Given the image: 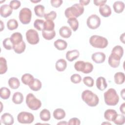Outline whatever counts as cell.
<instances>
[{
    "instance_id": "7bdbcfd3",
    "label": "cell",
    "mask_w": 125,
    "mask_h": 125,
    "mask_svg": "<svg viewBox=\"0 0 125 125\" xmlns=\"http://www.w3.org/2000/svg\"><path fill=\"white\" fill-rule=\"evenodd\" d=\"M83 82L88 87H92L94 85V80L90 76H86L83 78Z\"/></svg>"
},
{
    "instance_id": "1f68e13d",
    "label": "cell",
    "mask_w": 125,
    "mask_h": 125,
    "mask_svg": "<svg viewBox=\"0 0 125 125\" xmlns=\"http://www.w3.org/2000/svg\"><path fill=\"white\" fill-rule=\"evenodd\" d=\"M40 117L41 120L43 121H48L51 118V114L50 111L47 109H42L40 112Z\"/></svg>"
},
{
    "instance_id": "bcb514c9",
    "label": "cell",
    "mask_w": 125,
    "mask_h": 125,
    "mask_svg": "<svg viewBox=\"0 0 125 125\" xmlns=\"http://www.w3.org/2000/svg\"><path fill=\"white\" fill-rule=\"evenodd\" d=\"M9 5L12 9L16 10V9H18L21 6V3L19 0H11L10 2Z\"/></svg>"
},
{
    "instance_id": "b9f144b4",
    "label": "cell",
    "mask_w": 125,
    "mask_h": 125,
    "mask_svg": "<svg viewBox=\"0 0 125 125\" xmlns=\"http://www.w3.org/2000/svg\"><path fill=\"white\" fill-rule=\"evenodd\" d=\"M113 122L116 125H122L124 124L125 122V116L122 114H118Z\"/></svg>"
},
{
    "instance_id": "c3c4849f",
    "label": "cell",
    "mask_w": 125,
    "mask_h": 125,
    "mask_svg": "<svg viewBox=\"0 0 125 125\" xmlns=\"http://www.w3.org/2000/svg\"><path fill=\"white\" fill-rule=\"evenodd\" d=\"M80 124L81 121L77 118H71L69 120L68 122V125H80Z\"/></svg>"
},
{
    "instance_id": "7dc6e473",
    "label": "cell",
    "mask_w": 125,
    "mask_h": 125,
    "mask_svg": "<svg viewBox=\"0 0 125 125\" xmlns=\"http://www.w3.org/2000/svg\"><path fill=\"white\" fill-rule=\"evenodd\" d=\"M93 69V64L89 62H85V69L83 72L84 74H88L92 71Z\"/></svg>"
},
{
    "instance_id": "4316f807",
    "label": "cell",
    "mask_w": 125,
    "mask_h": 125,
    "mask_svg": "<svg viewBox=\"0 0 125 125\" xmlns=\"http://www.w3.org/2000/svg\"><path fill=\"white\" fill-rule=\"evenodd\" d=\"M9 87L13 89L18 88L20 85V82L19 79L16 77H11L8 80Z\"/></svg>"
},
{
    "instance_id": "e0dca14e",
    "label": "cell",
    "mask_w": 125,
    "mask_h": 125,
    "mask_svg": "<svg viewBox=\"0 0 125 125\" xmlns=\"http://www.w3.org/2000/svg\"><path fill=\"white\" fill-rule=\"evenodd\" d=\"M96 84L97 88L101 91L104 90L107 86L106 80L103 77H99L97 79Z\"/></svg>"
},
{
    "instance_id": "ffe728a7",
    "label": "cell",
    "mask_w": 125,
    "mask_h": 125,
    "mask_svg": "<svg viewBox=\"0 0 125 125\" xmlns=\"http://www.w3.org/2000/svg\"><path fill=\"white\" fill-rule=\"evenodd\" d=\"M67 67V62L63 59L58 60L55 63V68L56 70L60 72L63 71Z\"/></svg>"
},
{
    "instance_id": "7c38bea8",
    "label": "cell",
    "mask_w": 125,
    "mask_h": 125,
    "mask_svg": "<svg viewBox=\"0 0 125 125\" xmlns=\"http://www.w3.org/2000/svg\"><path fill=\"white\" fill-rule=\"evenodd\" d=\"M0 121L5 125H11L14 123V118L9 113H5L1 116Z\"/></svg>"
},
{
    "instance_id": "f5cc1de1",
    "label": "cell",
    "mask_w": 125,
    "mask_h": 125,
    "mask_svg": "<svg viewBox=\"0 0 125 125\" xmlns=\"http://www.w3.org/2000/svg\"><path fill=\"white\" fill-rule=\"evenodd\" d=\"M125 103H123L121 105V106L120 107V110L122 112V113H123V114H125Z\"/></svg>"
},
{
    "instance_id": "ba28073f",
    "label": "cell",
    "mask_w": 125,
    "mask_h": 125,
    "mask_svg": "<svg viewBox=\"0 0 125 125\" xmlns=\"http://www.w3.org/2000/svg\"><path fill=\"white\" fill-rule=\"evenodd\" d=\"M25 35L26 40L29 44L34 45L39 42V34L36 30L33 29H30L26 31Z\"/></svg>"
},
{
    "instance_id": "4dcf8cb0",
    "label": "cell",
    "mask_w": 125,
    "mask_h": 125,
    "mask_svg": "<svg viewBox=\"0 0 125 125\" xmlns=\"http://www.w3.org/2000/svg\"><path fill=\"white\" fill-rule=\"evenodd\" d=\"M42 36L43 38L46 40H51L53 39L56 36L55 31H47L43 30L42 31Z\"/></svg>"
},
{
    "instance_id": "6da1fadb",
    "label": "cell",
    "mask_w": 125,
    "mask_h": 125,
    "mask_svg": "<svg viewBox=\"0 0 125 125\" xmlns=\"http://www.w3.org/2000/svg\"><path fill=\"white\" fill-rule=\"evenodd\" d=\"M81 97L83 102L91 107L96 106L99 102L98 96L89 90L83 91L82 93Z\"/></svg>"
},
{
    "instance_id": "6f0895ef",
    "label": "cell",
    "mask_w": 125,
    "mask_h": 125,
    "mask_svg": "<svg viewBox=\"0 0 125 125\" xmlns=\"http://www.w3.org/2000/svg\"><path fill=\"white\" fill-rule=\"evenodd\" d=\"M60 124H62V125H67V124H68V123H66V122H65L64 121H63L62 122H60V123H58V124H57V125H60Z\"/></svg>"
},
{
    "instance_id": "2e32d148",
    "label": "cell",
    "mask_w": 125,
    "mask_h": 125,
    "mask_svg": "<svg viewBox=\"0 0 125 125\" xmlns=\"http://www.w3.org/2000/svg\"><path fill=\"white\" fill-rule=\"evenodd\" d=\"M79 51L77 49L68 51L66 54L65 57L69 62H72L79 57Z\"/></svg>"
},
{
    "instance_id": "f546056e",
    "label": "cell",
    "mask_w": 125,
    "mask_h": 125,
    "mask_svg": "<svg viewBox=\"0 0 125 125\" xmlns=\"http://www.w3.org/2000/svg\"><path fill=\"white\" fill-rule=\"evenodd\" d=\"M42 83L39 80L37 79H34V80L32 83L29 85V87L32 90L37 91L41 89L42 88Z\"/></svg>"
},
{
    "instance_id": "f6af8a7d",
    "label": "cell",
    "mask_w": 125,
    "mask_h": 125,
    "mask_svg": "<svg viewBox=\"0 0 125 125\" xmlns=\"http://www.w3.org/2000/svg\"><path fill=\"white\" fill-rule=\"evenodd\" d=\"M70 80L73 83H79L82 81V78L79 74H74L71 76Z\"/></svg>"
},
{
    "instance_id": "680465c9",
    "label": "cell",
    "mask_w": 125,
    "mask_h": 125,
    "mask_svg": "<svg viewBox=\"0 0 125 125\" xmlns=\"http://www.w3.org/2000/svg\"><path fill=\"white\" fill-rule=\"evenodd\" d=\"M30 1L31 2H34V3H37V2H40V1H41V0H37V1H35V0H30Z\"/></svg>"
},
{
    "instance_id": "e575fe53",
    "label": "cell",
    "mask_w": 125,
    "mask_h": 125,
    "mask_svg": "<svg viewBox=\"0 0 125 125\" xmlns=\"http://www.w3.org/2000/svg\"><path fill=\"white\" fill-rule=\"evenodd\" d=\"M108 63L111 67L117 68L120 65V60L114 58L110 55L108 59Z\"/></svg>"
},
{
    "instance_id": "3957f363",
    "label": "cell",
    "mask_w": 125,
    "mask_h": 125,
    "mask_svg": "<svg viewBox=\"0 0 125 125\" xmlns=\"http://www.w3.org/2000/svg\"><path fill=\"white\" fill-rule=\"evenodd\" d=\"M105 103L110 106H114L117 104L119 101V97L115 89L110 88L104 94Z\"/></svg>"
},
{
    "instance_id": "11a10c76",
    "label": "cell",
    "mask_w": 125,
    "mask_h": 125,
    "mask_svg": "<svg viewBox=\"0 0 125 125\" xmlns=\"http://www.w3.org/2000/svg\"><path fill=\"white\" fill-rule=\"evenodd\" d=\"M121 95L122 97V98L125 100V88H124L121 91Z\"/></svg>"
},
{
    "instance_id": "ee69618b",
    "label": "cell",
    "mask_w": 125,
    "mask_h": 125,
    "mask_svg": "<svg viewBox=\"0 0 125 125\" xmlns=\"http://www.w3.org/2000/svg\"><path fill=\"white\" fill-rule=\"evenodd\" d=\"M57 17V13L54 11H52L48 13L45 14L44 16V18L46 20H54Z\"/></svg>"
},
{
    "instance_id": "5b68a950",
    "label": "cell",
    "mask_w": 125,
    "mask_h": 125,
    "mask_svg": "<svg viewBox=\"0 0 125 125\" xmlns=\"http://www.w3.org/2000/svg\"><path fill=\"white\" fill-rule=\"evenodd\" d=\"M26 104L32 110H37L42 106L41 101L31 93L28 94L26 97Z\"/></svg>"
},
{
    "instance_id": "836d02e7",
    "label": "cell",
    "mask_w": 125,
    "mask_h": 125,
    "mask_svg": "<svg viewBox=\"0 0 125 125\" xmlns=\"http://www.w3.org/2000/svg\"><path fill=\"white\" fill-rule=\"evenodd\" d=\"M11 92L10 90L6 87H2L0 89V98L4 100L8 99L10 96Z\"/></svg>"
},
{
    "instance_id": "9a60e30c",
    "label": "cell",
    "mask_w": 125,
    "mask_h": 125,
    "mask_svg": "<svg viewBox=\"0 0 125 125\" xmlns=\"http://www.w3.org/2000/svg\"><path fill=\"white\" fill-rule=\"evenodd\" d=\"M99 12L104 17H108L111 14V9L110 6L107 4L100 6L99 7Z\"/></svg>"
},
{
    "instance_id": "4fadbf2b",
    "label": "cell",
    "mask_w": 125,
    "mask_h": 125,
    "mask_svg": "<svg viewBox=\"0 0 125 125\" xmlns=\"http://www.w3.org/2000/svg\"><path fill=\"white\" fill-rule=\"evenodd\" d=\"M118 114L116 110L112 109H108L105 111L104 113V118L110 122H113Z\"/></svg>"
},
{
    "instance_id": "9f6ffc18",
    "label": "cell",
    "mask_w": 125,
    "mask_h": 125,
    "mask_svg": "<svg viewBox=\"0 0 125 125\" xmlns=\"http://www.w3.org/2000/svg\"><path fill=\"white\" fill-rule=\"evenodd\" d=\"M0 25H1V26H0V31H1L3 30V29L4 28V25L3 24V22L1 21H0Z\"/></svg>"
},
{
    "instance_id": "8992f818",
    "label": "cell",
    "mask_w": 125,
    "mask_h": 125,
    "mask_svg": "<svg viewBox=\"0 0 125 125\" xmlns=\"http://www.w3.org/2000/svg\"><path fill=\"white\" fill-rule=\"evenodd\" d=\"M19 19L20 21L23 24H27L30 23L32 18V12L28 8H22L19 13Z\"/></svg>"
},
{
    "instance_id": "7402d4cb",
    "label": "cell",
    "mask_w": 125,
    "mask_h": 125,
    "mask_svg": "<svg viewBox=\"0 0 125 125\" xmlns=\"http://www.w3.org/2000/svg\"><path fill=\"white\" fill-rule=\"evenodd\" d=\"M54 45L59 50H63L67 46V43L64 40L62 39L57 40L54 42Z\"/></svg>"
},
{
    "instance_id": "5bb4252c",
    "label": "cell",
    "mask_w": 125,
    "mask_h": 125,
    "mask_svg": "<svg viewBox=\"0 0 125 125\" xmlns=\"http://www.w3.org/2000/svg\"><path fill=\"white\" fill-rule=\"evenodd\" d=\"M111 54L113 56L121 59L124 54L123 48L121 45H116L112 49Z\"/></svg>"
},
{
    "instance_id": "ab89813d",
    "label": "cell",
    "mask_w": 125,
    "mask_h": 125,
    "mask_svg": "<svg viewBox=\"0 0 125 125\" xmlns=\"http://www.w3.org/2000/svg\"><path fill=\"white\" fill-rule=\"evenodd\" d=\"M55 23L53 21L46 20L44 21V29L47 31H52L54 30Z\"/></svg>"
},
{
    "instance_id": "8fae6325",
    "label": "cell",
    "mask_w": 125,
    "mask_h": 125,
    "mask_svg": "<svg viewBox=\"0 0 125 125\" xmlns=\"http://www.w3.org/2000/svg\"><path fill=\"white\" fill-rule=\"evenodd\" d=\"M12 9L10 5L7 4H3L0 8V16L3 18H7L10 16L12 13Z\"/></svg>"
},
{
    "instance_id": "d4e9b609",
    "label": "cell",
    "mask_w": 125,
    "mask_h": 125,
    "mask_svg": "<svg viewBox=\"0 0 125 125\" xmlns=\"http://www.w3.org/2000/svg\"><path fill=\"white\" fill-rule=\"evenodd\" d=\"M23 101V96L21 92H16L14 93L12 97V102L16 104H19L22 103Z\"/></svg>"
},
{
    "instance_id": "d6986e66",
    "label": "cell",
    "mask_w": 125,
    "mask_h": 125,
    "mask_svg": "<svg viewBox=\"0 0 125 125\" xmlns=\"http://www.w3.org/2000/svg\"><path fill=\"white\" fill-rule=\"evenodd\" d=\"M10 39L13 45H17L22 41V36L20 32H15L11 35Z\"/></svg>"
},
{
    "instance_id": "db71d44e",
    "label": "cell",
    "mask_w": 125,
    "mask_h": 125,
    "mask_svg": "<svg viewBox=\"0 0 125 125\" xmlns=\"http://www.w3.org/2000/svg\"><path fill=\"white\" fill-rule=\"evenodd\" d=\"M125 33H124L120 36V37L121 42H122L123 43H125Z\"/></svg>"
},
{
    "instance_id": "8d00e7d4",
    "label": "cell",
    "mask_w": 125,
    "mask_h": 125,
    "mask_svg": "<svg viewBox=\"0 0 125 125\" xmlns=\"http://www.w3.org/2000/svg\"><path fill=\"white\" fill-rule=\"evenodd\" d=\"M7 28L10 30H13L17 29L18 27V22L14 19H10L7 22Z\"/></svg>"
},
{
    "instance_id": "d6a6232c",
    "label": "cell",
    "mask_w": 125,
    "mask_h": 125,
    "mask_svg": "<svg viewBox=\"0 0 125 125\" xmlns=\"http://www.w3.org/2000/svg\"><path fill=\"white\" fill-rule=\"evenodd\" d=\"M67 23L74 31H76L79 27V21L75 18H71L68 19Z\"/></svg>"
},
{
    "instance_id": "816d5d0a",
    "label": "cell",
    "mask_w": 125,
    "mask_h": 125,
    "mask_svg": "<svg viewBox=\"0 0 125 125\" xmlns=\"http://www.w3.org/2000/svg\"><path fill=\"white\" fill-rule=\"evenodd\" d=\"M90 2V0H80L79 1L80 4L83 6L84 5H87L89 4V3Z\"/></svg>"
},
{
    "instance_id": "83f0119b",
    "label": "cell",
    "mask_w": 125,
    "mask_h": 125,
    "mask_svg": "<svg viewBox=\"0 0 125 125\" xmlns=\"http://www.w3.org/2000/svg\"><path fill=\"white\" fill-rule=\"evenodd\" d=\"M26 48V44L24 41H22L20 43L17 45H13V49H14L15 52L17 54H21L23 53Z\"/></svg>"
},
{
    "instance_id": "74e56055",
    "label": "cell",
    "mask_w": 125,
    "mask_h": 125,
    "mask_svg": "<svg viewBox=\"0 0 125 125\" xmlns=\"http://www.w3.org/2000/svg\"><path fill=\"white\" fill-rule=\"evenodd\" d=\"M85 66V62L83 61H79L74 64V68L77 71L82 72L83 73Z\"/></svg>"
},
{
    "instance_id": "60d3db41",
    "label": "cell",
    "mask_w": 125,
    "mask_h": 125,
    "mask_svg": "<svg viewBox=\"0 0 125 125\" xmlns=\"http://www.w3.org/2000/svg\"><path fill=\"white\" fill-rule=\"evenodd\" d=\"M2 44L3 47L7 50H11L13 48V44L10 38H7L4 39L2 42Z\"/></svg>"
},
{
    "instance_id": "52a82bcc",
    "label": "cell",
    "mask_w": 125,
    "mask_h": 125,
    "mask_svg": "<svg viewBox=\"0 0 125 125\" xmlns=\"http://www.w3.org/2000/svg\"><path fill=\"white\" fill-rule=\"evenodd\" d=\"M17 120L21 124H31L34 120V116L30 112L22 111L18 114Z\"/></svg>"
},
{
    "instance_id": "d590c367",
    "label": "cell",
    "mask_w": 125,
    "mask_h": 125,
    "mask_svg": "<svg viewBox=\"0 0 125 125\" xmlns=\"http://www.w3.org/2000/svg\"><path fill=\"white\" fill-rule=\"evenodd\" d=\"M0 74H3L7 70V62L4 58L0 57Z\"/></svg>"
},
{
    "instance_id": "7a4b0ae2",
    "label": "cell",
    "mask_w": 125,
    "mask_h": 125,
    "mask_svg": "<svg viewBox=\"0 0 125 125\" xmlns=\"http://www.w3.org/2000/svg\"><path fill=\"white\" fill-rule=\"evenodd\" d=\"M84 7L80 3H75L72 6L67 8L64 11L65 16L68 18H78L83 14Z\"/></svg>"
},
{
    "instance_id": "ac0fdd59",
    "label": "cell",
    "mask_w": 125,
    "mask_h": 125,
    "mask_svg": "<svg viewBox=\"0 0 125 125\" xmlns=\"http://www.w3.org/2000/svg\"><path fill=\"white\" fill-rule=\"evenodd\" d=\"M60 35L64 38H69L72 34V31L70 28L66 26L61 27L59 30Z\"/></svg>"
},
{
    "instance_id": "681fc988",
    "label": "cell",
    "mask_w": 125,
    "mask_h": 125,
    "mask_svg": "<svg viewBox=\"0 0 125 125\" xmlns=\"http://www.w3.org/2000/svg\"><path fill=\"white\" fill-rule=\"evenodd\" d=\"M50 2L52 6L58 8L62 5L63 1L62 0H51L50 1Z\"/></svg>"
},
{
    "instance_id": "603a6c76",
    "label": "cell",
    "mask_w": 125,
    "mask_h": 125,
    "mask_svg": "<svg viewBox=\"0 0 125 125\" xmlns=\"http://www.w3.org/2000/svg\"><path fill=\"white\" fill-rule=\"evenodd\" d=\"M21 80L23 83L29 86L33 82L34 78L31 74L29 73H25L22 76Z\"/></svg>"
},
{
    "instance_id": "277c9868",
    "label": "cell",
    "mask_w": 125,
    "mask_h": 125,
    "mask_svg": "<svg viewBox=\"0 0 125 125\" xmlns=\"http://www.w3.org/2000/svg\"><path fill=\"white\" fill-rule=\"evenodd\" d=\"M89 42L93 47L101 49L105 48L108 43L106 38L96 35L92 36L90 38Z\"/></svg>"
},
{
    "instance_id": "cb8c5ba5",
    "label": "cell",
    "mask_w": 125,
    "mask_h": 125,
    "mask_svg": "<svg viewBox=\"0 0 125 125\" xmlns=\"http://www.w3.org/2000/svg\"><path fill=\"white\" fill-rule=\"evenodd\" d=\"M114 82L117 84H123L125 80V74L122 72H118L116 73L114 76Z\"/></svg>"
},
{
    "instance_id": "91938a15",
    "label": "cell",
    "mask_w": 125,
    "mask_h": 125,
    "mask_svg": "<svg viewBox=\"0 0 125 125\" xmlns=\"http://www.w3.org/2000/svg\"><path fill=\"white\" fill-rule=\"evenodd\" d=\"M102 124H108V125H111L110 123H103Z\"/></svg>"
},
{
    "instance_id": "f35d334b",
    "label": "cell",
    "mask_w": 125,
    "mask_h": 125,
    "mask_svg": "<svg viewBox=\"0 0 125 125\" xmlns=\"http://www.w3.org/2000/svg\"><path fill=\"white\" fill-rule=\"evenodd\" d=\"M44 21L42 19H36L34 22V26L38 30L42 31L44 29Z\"/></svg>"
},
{
    "instance_id": "9c48e42d",
    "label": "cell",
    "mask_w": 125,
    "mask_h": 125,
    "mask_svg": "<svg viewBox=\"0 0 125 125\" xmlns=\"http://www.w3.org/2000/svg\"><path fill=\"white\" fill-rule=\"evenodd\" d=\"M87 26L91 29L98 28L101 24V19L96 14H92L88 17L86 21Z\"/></svg>"
},
{
    "instance_id": "44dd1931",
    "label": "cell",
    "mask_w": 125,
    "mask_h": 125,
    "mask_svg": "<svg viewBox=\"0 0 125 125\" xmlns=\"http://www.w3.org/2000/svg\"><path fill=\"white\" fill-rule=\"evenodd\" d=\"M113 8L115 13L119 14L124 11L125 8V4L122 1H116L113 3Z\"/></svg>"
},
{
    "instance_id": "f907efd6",
    "label": "cell",
    "mask_w": 125,
    "mask_h": 125,
    "mask_svg": "<svg viewBox=\"0 0 125 125\" xmlns=\"http://www.w3.org/2000/svg\"><path fill=\"white\" fill-rule=\"evenodd\" d=\"M106 0H94V4L96 6H102L106 2Z\"/></svg>"
},
{
    "instance_id": "f1b7e54d",
    "label": "cell",
    "mask_w": 125,
    "mask_h": 125,
    "mask_svg": "<svg viewBox=\"0 0 125 125\" xmlns=\"http://www.w3.org/2000/svg\"><path fill=\"white\" fill-rule=\"evenodd\" d=\"M44 7L42 5L38 4L34 7V12L35 15L39 17H44L45 15L44 13Z\"/></svg>"
},
{
    "instance_id": "30bf717a",
    "label": "cell",
    "mask_w": 125,
    "mask_h": 125,
    "mask_svg": "<svg viewBox=\"0 0 125 125\" xmlns=\"http://www.w3.org/2000/svg\"><path fill=\"white\" fill-rule=\"evenodd\" d=\"M106 56L104 53L98 52L93 53L92 55L91 59L96 63H101L104 62Z\"/></svg>"
},
{
    "instance_id": "484cf974",
    "label": "cell",
    "mask_w": 125,
    "mask_h": 125,
    "mask_svg": "<svg viewBox=\"0 0 125 125\" xmlns=\"http://www.w3.org/2000/svg\"><path fill=\"white\" fill-rule=\"evenodd\" d=\"M53 115L54 118L56 120H61L65 117V112L62 108H57L53 111Z\"/></svg>"
}]
</instances>
